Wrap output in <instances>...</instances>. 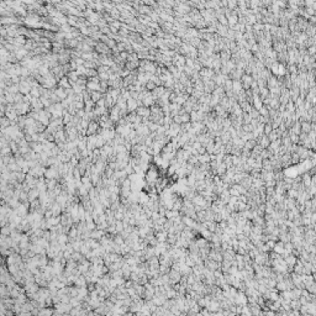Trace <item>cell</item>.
<instances>
[{
  "instance_id": "7",
  "label": "cell",
  "mask_w": 316,
  "mask_h": 316,
  "mask_svg": "<svg viewBox=\"0 0 316 316\" xmlns=\"http://www.w3.org/2000/svg\"><path fill=\"white\" fill-rule=\"evenodd\" d=\"M145 87H146V89H147L148 92H151V93H152V92L154 90V89L157 88V84H156V83H154V82L150 80V82H148V83H147V84H146Z\"/></svg>"
},
{
  "instance_id": "4",
  "label": "cell",
  "mask_w": 316,
  "mask_h": 316,
  "mask_svg": "<svg viewBox=\"0 0 316 316\" xmlns=\"http://www.w3.org/2000/svg\"><path fill=\"white\" fill-rule=\"evenodd\" d=\"M271 145V141L269 138H268V136H261L259 137V146H262L263 148H267V147H269Z\"/></svg>"
},
{
  "instance_id": "1",
  "label": "cell",
  "mask_w": 316,
  "mask_h": 316,
  "mask_svg": "<svg viewBox=\"0 0 316 316\" xmlns=\"http://www.w3.org/2000/svg\"><path fill=\"white\" fill-rule=\"evenodd\" d=\"M136 112H137V115L143 117V119H150V116H151V109L146 108V106H140V108L136 110Z\"/></svg>"
},
{
  "instance_id": "8",
  "label": "cell",
  "mask_w": 316,
  "mask_h": 316,
  "mask_svg": "<svg viewBox=\"0 0 316 316\" xmlns=\"http://www.w3.org/2000/svg\"><path fill=\"white\" fill-rule=\"evenodd\" d=\"M272 131H273L272 124H271V122H269V124H266V125H264V134L268 136V135H269V134L272 132Z\"/></svg>"
},
{
  "instance_id": "9",
  "label": "cell",
  "mask_w": 316,
  "mask_h": 316,
  "mask_svg": "<svg viewBox=\"0 0 316 316\" xmlns=\"http://www.w3.org/2000/svg\"><path fill=\"white\" fill-rule=\"evenodd\" d=\"M65 217H67V216H62V224H65ZM67 222H68V225H70V217L68 219Z\"/></svg>"
},
{
  "instance_id": "3",
  "label": "cell",
  "mask_w": 316,
  "mask_h": 316,
  "mask_svg": "<svg viewBox=\"0 0 316 316\" xmlns=\"http://www.w3.org/2000/svg\"><path fill=\"white\" fill-rule=\"evenodd\" d=\"M242 83H243V88H249V85H252V75H249V74H243L242 75Z\"/></svg>"
},
{
  "instance_id": "6",
  "label": "cell",
  "mask_w": 316,
  "mask_h": 316,
  "mask_svg": "<svg viewBox=\"0 0 316 316\" xmlns=\"http://www.w3.org/2000/svg\"><path fill=\"white\" fill-rule=\"evenodd\" d=\"M138 55H137L136 52H134V53H130L129 55V58H127V62H140L138 61Z\"/></svg>"
},
{
  "instance_id": "2",
  "label": "cell",
  "mask_w": 316,
  "mask_h": 316,
  "mask_svg": "<svg viewBox=\"0 0 316 316\" xmlns=\"http://www.w3.org/2000/svg\"><path fill=\"white\" fill-rule=\"evenodd\" d=\"M58 87L65 89V90H68V89H72V84H70V82H69V79L67 78V77H64V78H62L61 80L58 82Z\"/></svg>"
},
{
  "instance_id": "5",
  "label": "cell",
  "mask_w": 316,
  "mask_h": 316,
  "mask_svg": "<svg viewBox=\"0 0 316 316\" xmlns=\"http://www.w3.org/2000/svg\"><path fill=\"white\" fill-rule=\"evenodd\" d=\"M90 95H92V100L94 101L95 104H97L100 99H103V98H104V95L101 94L100 92H92V93H90Z\"/></svg>"
}]
</instances>
